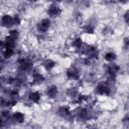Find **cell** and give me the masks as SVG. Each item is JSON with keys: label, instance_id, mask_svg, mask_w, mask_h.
Instances as JSON below:
<instances>
[{"label": "cell", "instance_id": "1", "mask_svg": "<svg viewBox=\"0 0 129 129\" xmlns=\"http://www.w3.org/2000/svg\"><path fill=\"white\" fill-rule=\"evenodd\" d=\"M17 69L20 74H26L33 70V61L28 56H19L17 59Z\"/></svg>", "mask_w": 129, "mask_h": 129}, {"label": "cell", "instance_id": "2", "mask_svg": "<svg viewBox=\"0 0 129 129\" xmlns=\"http://www.w3.org/2000/svg\"><path fill=\"white\" fill-rule=\"evenodd\" d=\"M94 110L89 107H80L75 111V116L80 121H90L94 118Z\"/></svg>", "mask_w": 129, "mask_h": 129}, {"label": "cell", "instance_id": "3", "mask_svg": "<svg viewBox=\"0 0 129 129\" xmlns=\"http://www.w3.org/2000/svg\"><path fill=\"white\" fill-rule=\"evenodd\" d=\"M120 72V66L115 62H109L105 66V74L107 77V82L113 83L115 78Z\"/></svg>", "mask_w": 129, "mask_h": 129}, {"label": "cell", "instance_id": "4", "mask_svg": "<svg viewBox=\"0 0 129 129\" xmlns=\"http://www.w3.org/2000/svg\"><path fill=\"white\" fill-rule=\"evenodd\" d=\"M113 83L104 81V82H100L97 84V86L95 87V93L99 96H110L112 94V86Z\"/></svg>", "mask_w": 129, "mask_h": 129}, {"label": "cell", "instance_id": "5", "mask_svg": "<svg viewBox=\"0 0 129 129\" xmlns=\"http://www.w3.org/2000/svg\"><path fill=\"white\" fill-rule=\"evenodd\" d=\"M51 26V20L50 18L46 17V18H42L41 20H39L36 24V29L39 33H45L46 31H48V29Z\"/></svg>", "mask_w": 129, "mask_h": 129}, {"label": "cell", "instance_id": "6", "mask_svg": "<svg viewBox=\"0 0 129 129\" xmlns=\"http://www.w3.org/2000/svg\"><path fill=\"white\" fill-rule=\"evenodd\" d=\"M66 76L71 81H79L81 78V73L77 67H70L66 71Z\"/></svg>", "mask_w": 129, "mask_h": 129}, {"label": "cell", "instance_id": "7", "mask_svg": "<svg viewBox=\"0 0 129 129\" xmlns=\"http://www.w3.org/2000/svg\"><path fill=\"white\" fill-rule=\"evenodd\" d=\"M0 25L5 28H11L14 25V18L11 14H3L0 18Z\"/></svg>", "mask_w": 129, "mask_h": 129}, {"label": "cell", "instance_id": "8", "mask_svg": "<svg viewBox=\"0 0 129 129\" xmlns=\"http://www.w3.org/2000/svg\"><path fill=\"white\" fill-rule=\"evenodd\" d=\"M47 15L50 18H55L61 14V8L57 3H51L47 8Z\"/></svg>", "mask_w": 129, "mask_h": 129}, {"label": "cell", "instance_id": "9", "mask_svg": "<svg viewBox=\"0 0 129 129\" xmlns=\"http://www.w3.org/2000/svg\"><path fill=\"white\" fill-rule=\"evenodd\" d=\"M31 81H32V84L39 85L45 81V78L39 71H37L36 69H33L31 71Z\"/></svg>", "mask_w": 129, "mask_h": 129}, {"label": "cell", "instance_id": "10", "mask_svg": "<svg viewBox=\"0 0 129 129\" xmlns=\"http://www.w3.org/2000/svg\"><path fill=\"white\" fill-rule=\"evenodd\" d=\"M56 114L62 119H71L73 117V113L68 106H59L56 110Z\"/></svg>", "mask_w": 129, "mask_h": 129}, {"label": "cell", "instance_id": "11", "mask_svg": "<svg viewBox=\"0 0 129 129\" xmlns=\"http://www.w3.org/2000/svg\"><path fill=\"white\" fill-rule=\"evenodd\" d=\"M11 120L13 124H22L25 121V115L20 111H15L11 115Z\"/></svg>", "mask_w": 129, "mask_h": 129}, {"label": "cell", "instance_id": "12", "mask_svg": "<svg viewBox=\"0 0 129 129\" xmlns=\"http://www.w3.org/2000/svg\"><path fill=\"white\" fill-rule=\"evenodd\" d=\"M45 95L46 97H48L49 99H54L57 95H58V89L55 85H50L46 88L45 90Z\"/></svg>", "mask_w": 129, "mask_h": 129}, {"label": "cell", "instance_id": "13", "mask_svg": "<svg viewBox=\"0 0 129 129\" xmlns=\"http://www.w3.org/2000/svg\"><path fill=\"white\" fill-rule=\"evenodd\" d=\"M27 99L30 103H33V104H37L39 103L40 99H41V95L38 91H31L28 93L27 95Z\"/></svg>", "mask_w": 129, "mask_h": 129}, {"label": "cell", "instance_id": "14", "mask_svg": "<svg viewBox=\"0 0 129 129\" xmlns=\"http://www.w3.org/2000/svg\"><path fill=\"white\" fill-rule=\"evenodd\" d=\"M4 42H5V48L7 49H14L16 48V45H17V40L10 37L9 35H7L4 39Z\"/></svg>", "mask_w": 129, "mask_h": 129}, {"label": "cell", "instance_id": "15", "mask_svg": "<svg viewBox=\"0 0 129 129\" xmlns=\"http://www.w3.org/2000/svg\"><path fill=\"white\" fill-rule=\"evenodd\" d=\"M41 66L43 67V69H44L45 71L49 72V71H51V70L55 67V61L52 60L51 58H45V59L41 62Z\"/></svg>", "mask_w": 129, "mask_h": 129}, {"label": "cell", "instance_id": "16", "mask_svg": "<svg viewBox=\"0 0 129 129\" xmlns=\"http://www.w3.org/2000/svg\"><path fill=\"white\" fill-rule=\"evenodd\" d=\"M82 29H83V32L86 33V34H94V32H95V24H93L91 22L86 23V24L83 25Z\"/></svg>", "mask_w": 129, "mask_h": 129}, {"label": "cell", "instance_id": "17", "mask_svg": "<svg viewBox=\"0 0 129 129\" xmlns=\"http://www.w3.org/2000/svg\"><path fill=\"white\" fill-rule=\"evenodd\" d=\"M83 44H84V41H83V39H82V37H75L73 40H72V46L77 50V51H79L80 49H81V47L83 46Z\"/></svg>", "mask_w": 129, "mask_h": 129}, {"label": "cell", "instance_id": "18", "mask_svg": "<svg viewBox=\"0 0 129 129\" xmlns=\"http://www.w3.org/2000/svg\"><path fill=\"white\" fill-rule=\"evenodd\" d=\"M117 58V54L115 51L113 50H110V51H107L105 54H104V59L108 62H114Z\"/></svg>", "mask_w": 129, "mask_h": 129}, {"label": "cell", "instance_id": "19", "mask_svg": "<svg viewBox=\"0 0 129 129\" xmlns=\"http://www.w3.org/2000/svg\"><path fill=\"white\" fill-rule=\"evenodd\" d=\"M79 95H80V92H79V90H78L77 88H75V87L70 88V89L67 90V96L70 97V98H72V99L75 100V101H76V99L78 98Z\"/></svg>", "mask_w": 129, "mask_h": 129}, {"label": "cell", "instance_id": "20", "mask_svg": "<svg viewBox=\"0 0 129 129\" xmlns=\"http://www.w3.org/2000/svg\"><path fill=\"white\" fill-rule=\"evenodd\" d=\"M14 54H15V50H14V49H7V48H5L4 51L2 52V55H3V58H4V59L10 58V57H12Z\"/></svg>", "mask_w": 129, "mask_h": 129}, {"label": "cell", "instance_id": "21", "mask_svg": "<svg viewBox=\"0 0 129 129\" xmlns=\"http://www.w3.org/2000/svg\"><path fill=\"white\" fill-rule=\"evenodd\" d=\"M8 35H9L10 37H12V38L18 40V38H19V31H18V29H16V28H12V29L9 30Z\"/></svg>", "mask_w": 129, "mask_h": 129}, {"label": "cell", "instance_id": "22", "mask_svg": "<svg viewBox=\"0 0 129 129\" xmlns=\"http://www.w3.org/2000/svg\"><path fill=\"white\" fill-rule=\"evenodd\" d=\"M102 32H103V34L104 35H110V34H112V32H113V28L111 27V26H109V25H106L104 28H103V30H102Z\"/></svg>", "mask_w": 129, "mask_h": 129}, {"label": "cell", "instance_id": "23", "mask_svg": "<svg viewBox=\"0 0 129 129\" xmlns=\"http://www.w3.org/2000/svg\"><path fill=\"white\" fill-rule=\"evenodd\" d=\"M13 18H14V25L17 26L21 23V18L18 14H13Z\"/></svg>", "mask_w": 129, "mask_h": 129}, {"label": "cell", "instance_id": "24", "mask_svg": "<svg viewBox=\"0 0 129 129\" xmlns=\"http://www.w3.org/2000/svg\"><path fill=\"white\" fill-rule=\"evenodd\" d=\"M128 46H129V39L128 37H125L123 39V47L124 49H128Z\"/></svg>", "mask_w": 129, "mask_h": 129}, {"label": "cell", "instance_id": "25", "mask_svg": "<svg viewBox=\"0 0 129 129\" xmlns=\"http://www.w3.org/2000/svg\"><path fill=\"white\" fill-rule=\"evenodd\" d=\"M123 19H124L125 23L128 24V22H129V13H128V11H126V12L124 13V15H123Z\"/></svg>", "mask_w": 129, "mask_h": 129}, {"label": "cell", "instance_id": "26", "mask_svg": "<svg viewBox=\"0 0 129 129\" xmlns=\"http://www.w3.org/2000/svg\"><path fill=\"white\" fill-rule=\"evenodd\" d=\"M4 49H5V42H4V40L0 39V52L2 53L4 51Z\"/></svg>", "mask_w": 129, "mask_h": 129}, {"label": "cell", "instance_id": "27", "mask_svg": "<svg viewBox=\"0 0 129 129\" xmlns=\"http://www.w3.org/2000/svg\"><path fill=\"white\" fill-rule=\"evenodd\" d=\"M61 129H67V128H61Z\"/></svg>", "mask_w": 129, "mask_h": 129}]
</instances>
